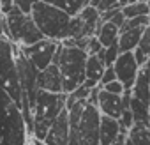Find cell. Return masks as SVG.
<instances>
[{
  "label": "cell",
  "mask_w": 150,
  "mask_h": 145,
  "mask_svg": "<svg viewBox=\"0 0 150 145\" xmlns=\"http://www.w3.org/2000/svg\"><path fill=\"white\" fill-rule=\"evenodd\" d=\"M99 28H101V14L90 4H87L78 16L71 18L69 39H90L97 36Z\"/></svg>",
  "instance_id": "cell-9"
},
{
  "label": "cell",
  "mask_w": 150,
  "mask_h": 145,
  "mask_svg": "<svg viewBox=\"0 0 150 145\" xmlns=\"http://www.w3.org/2000/svg\"><path fill=\"white\" fill-rule=\"evenodd\" d=\"M101 145H113L120 136V124L115 119L101 115Z\"/></svg>",
  "instance_id": "cell-16"
},
{
  "label": "cell",
  "mask_w": 150,
  "mask_h": 145,
  "mask_svg": "<svg viewBox=\"0 0 150 145\" xmlns=\"http://www.w3.org/2000/svg\"><path fill=\"white\" fill-rule=\"evenodd\" d=\"M87 51L80 48H67L58 46L53 64L58 67L62 76V92L71 94L78 90L85 83V65H87Z\"/></svg>",
  "instance_id": "cell-2"
},
{
  "label": "cell",
  "mask_w": 150,
  "mask_h": 145,
  "mask_svg": "<svg viewBox=\"0 0 150 145\" xmlns=\"http://www.w3.org/2000/svg\"><path fill=\"white\" fill-rule=\"evenodd\" d=\"M2 18H4V16H2V13H0V23H2Z\"/></svg>",
  "instance_id": "cell-33"
},
{
  "label": "cell",
  "mask_w": 150,
  "mask_h": 145,
  "mask_svg": "<svg viewBox=\"0 0 150 145\" xmlns=\"http://www.w3.org/2000/svg\"><path fill=\"white\" fill-rule=\"evenodd\" d=\"M113 69H115L117 80L124 85V89L132 90L136 76H138V71H139V65L136 62L134 53H120L117 62L113 64Z\"/></svg>",
  "instance_id": "cell-11"
},
{
  "label": "cell",
  "mask_w": 150,
  "mask_h": 145,
  "mask_svg": "<svg viewBox=\"0 0 150 145\" xmlns=\"http://www.w3.org/2000/svg\"><path fill=\"white\" fill-rule=\"evenodd\" d=\"M0 28L4 30V34L20 48H28L32 44H37L39 41L44 39L41 30L35 27L32 16H25L18 11V7L13 2L11 11L2 18Z\"/></svg>",
  "instance_id": "cell-7"
},
{
  "label": "cell",
  "mask_w": 150,
  "mask_h": 145,
  "mask_svg": "<svg viewBox=\"0 0 150 145\" xmlns=\"http://www.w3.org/2000/svg\"><path fill=\"white\" fill-rule=\"evenodd\" d=\"M131 96L136 97L138 101H141L143 104L150 106V60L139 67L134 87L131 90Z\"/></svg>",
  "instance_id": "cell-14"
},
{
  "label": "cell",
  "mask_w": 150,
  "mask_h": 145,
  "mask_svg": "<svg viewBox=\"0 0 150 145\" xmlns=\"http://www.w3.org/2000/svg\"><path fill=\"white\" fill-rule=\"evenodd\" d=\"M118 37H120V28H117L113 23H103L99 32H97V39L101 43L103 48H110L111 44L118 43Z\"/></svg>",
  "instance_id": "cell-21"
},
{
  "label": "cell",
  "mask_w": 150,
  "mask_h": 145,
  "mask_svg": "<svg viewBox=\"0 0 150 145\" xmlns=\"http://www.w3.org/2000/svg\"><path fill=\"white\" fill-rule=\"evenodd\" d=\"M14 6L18 7V11L25 16H32V7L34 2H28V0H14Z\"/></svg>",
  "instance_id": "cell-27"
},
{
  "label": "cell",
  "mask_w": 150,
  "mask_h": 145,
  "mask_svg": "<svg viewBox=\"0 0 150 145\" xmlns=\"http://www.w3.org/2000/svg\"><path fill=\"white\" fill-rule=\"evenodd\" d=\"M37 87H39V90H44V92L64 94L62 92V76L55 64H51L44 71L37 72Z\"/></svg>",
  "instance_id": "cell-13"
},
{
  "label": "cell",
  "mask_w": 150,
  "mask_h": 145,
  "mask_svg": "<svg viewBox=\"0 0 150 145\" xmlns=\"http://www.w3.org/2000/svg\"><path fill=\"white\" fill-rule=\"evenodd\" d=\"M101 50H103V46H101V43H99L97 36L90 37V41H88V44H87V48H85L87 55H88V57H94V55H97Z\"/></svg>",
  "instance_id": "cell-26"
},
{
  "label": "cell",
  "mask_w": 150,
  "mask_h": 145,
  "mask_svg": "<svg viewBox=\"0 0 150 145\" xmlns=\"http://www.w3.org/2000/svg\"><path fill=\"white\" fill-rule=\"evenodd\" d=\"M69 112V145H101V112L87 101H78Z\"/></svg>",
  "instance_id": "cell-1"
},
{
  "label": "cell",
  "mask_w": 150,
  "mask_h": 145,
  "mask_svg": "<svg viewBox=\"0 0 150 145\" xmlns=\"http://www.w3.org/2000/svg\"><path fill=\"white\" fill-rule=\"evenodd\" d=\"M50 4L55 6L57 9H60L62 13H65L67 16L74 18V16H78L83 7L88 4L87 0H50Z\"/></svg>",
  "instance_id": "cell-20"
},
{
  "label": "cell",
  "mask_w": 150,
  "mask_h": 145,
  "mask_svg": "<svg viewBox=\"0 0 150 145\" xmlns=\"http://www.w3.org/2000/svg\"><path fill=\"white\" fill-rule=\"evenodd\" d=\"M65 103H67V94H51L39 90L34 108V131H32V136L35 140L42 141L46 138L51 124L65 110Z\"/></svg>",
  "instance_id": "cell-6"
},
{
  "label": "cell",
  "mask_w": 150,
  "mask_h": 145,
  "mask_svg": "<svg viewBox=\"0 0 150 145\" xmlns=\"http://www.w3.org/2000/svg\"><path fill=\"white\" fill-rule=\"evenodd\" d=\"M134 57H136V62H138L139 67L145 65L150 60V25L143 30V36L139 39V44L134 50Z\"/></svg>",
  "instance_id": "cell-23"
},
{
  "label": "cell",
  "mask_w": 150,
  "mask_h": 145,
  "mask_svg": "<svg viewBox=\"0 0 150 145\" xmlns=\"http://www.w3.org/2000/svg\"><path fill=\"white\" fill-rule=\"evenodd\" d=\"M125 140H127V133H120V136L117 138V141L113 145H125Z\"/></svg>",
  "instance_id": "cell-31"
},
{
  "label": "cell",
  "mask_w": 150,
  "mask_h": 145,
  "mask_svg": "<svg viewBox=\"0 0 150 145\" xmlns=\"http://www.w3.org/2000/svg\"><path fill=\"white\" fill-rule=\"evenodd\" d=\"M16 69H18V80H20V90H21V115L27 126L28 134L34 131V108L39 94L37 87V69L30 64V60L25 57L20 46H16Z\"/></svg>",
  "instance_id": "cell-3"
},
{
  "label": "cell",
  "mask_w": 150,
  "mask_h": 145,
  "mask_svg": "<svg viewBox=\"0 0 150 145\" xmlns=\"http://www.w3.org/2000/svg\"><path fill=\"white\" fill-rule=\"evenodd\" d=\"M120 51H118V43L111 44L110 48H104V65L106 67H113V64L117 62Z\"/></svg>",
  "instance_id": "cell-25"
},
{
  "label": "cell",
  "mask_w": 150,
  "mask_h": 145,
  "mask_svg": "<svg viewBox=\"0 0 150 145\" xmlns=\"http://www.w3.org/2000/svg\"><path fill=\"white\" fill-rule=\"evenodd\" d=\"M129 108L132 113V122L134 126H150V106L143 104L136 97L131 96L129 99Z\"/></svg>",
  "instance_id": "cell-19"
},
{
  "label": "cell",
  "mask_w": 150,
  "mask_h": 145,
  "mask_svg": "<svg viewBox=\"0 0 150 145\" xmlns=\"http://www.w3.org/2000/svg\"><path fill=\"white\" fill-rule=\"evenodd\" d=\"M30 145H44L42 141H39V140H35V138H32V143Z\"/></svg>",
  "instance_id": "cell-32"
},
{
  "label": "cell",
  "mask_w": 150,
  "mask_h": 145,
  "mask_svg": "<svg viewBox=\"0 0 150 145\" xmlns=\"http://www.w3.org/2000/svg\"><path fill=\"white\" fill-rule=\"evenodd\" d=\"M148 20H150V14H148Z\"/></svg>",
  "instance_id": "cell-35"
},
{
  "label": "cell",
  "mask_w": 150,
  "mask_h": 145,
  "mask_svg": "<svg viewBox=\"0 0 150 145\" xmlns=\"http://www.w3.org/2000/svg\"><path fill=\"white\" fill-rule=\"evenodd\" d=\"M120 11H122V14H124L125 20L141 18V16H148L150 14L146 2H127V0H125V4H124V7Z\"/></svg>",
  "instance_id": "cell-24"
},
{
  "label": "cell",
  "mask_w": 150,
  "mask_h": 145,
  "mask_svg": "<svg viewBox=\"0 0 150 145\" xmlns=\"http://www.w3.org/2000/svg\"><path fill=\"white\" fill-rule=\"evenodd\" d=\"M97 108H99L101 115H106V117H110V119L120 120V117H122V110H124L122 96L108 94L106 90H103V89H101V92H99V103H97Z\"/></svg>",
  "instance_id": "cell-15"
},
{
  "label": "cell",
  "mask_w": 150,
  "mask_h": 145,
  "mask_svg": "<svg viewBox=\"0 0 150 145\" xmlns=\"http://www.w3.org/2000/svg\"><path fill=\"white\" fill-rule=\"evenodd\" d=\"M103 90H106L108 94H115V96H124V92H125V89H124V85L117 80V82H111V83H108L106 87H103Z\"/></svg>",
  "instance_id": "cell-28"
},
{
  "label": "cell",
  "mask_w": 150,
  "mask_h": 145,
  "mask_svg": "<svg viewBox=\"0 0 150 145\" xmlns=\"http://www.w3.org/2000/svg\"><path fill=\"white\" fill-rule=\"evenodd\" d=\"M42 143L44 145H69V112L67 108L51 124Z\"/></svg>",
  "instance_id": "cell-12"
},
{
  "label": "cell",
  "mask_w": 150,
  "mask_h": 145,
  "mask_svg": "<svg viewBox=\"0 0 150 145\" xmlns=\"http://www.w3.org/2000/svg\"><path fill=\"white\" fill-rule=\"evenodd\" d=\"M111 82H117V75H115V69L113 67H106V71H104V75H103V80H101V87H106L108 83H111Z\"/></svg>",
  "instance_id": "cell-29"
},
{
  "label": "cell",
  "mask_w": 150,
  "mask_h": 145,
  "mask_svg": "<svg viewBox=\"0 0 150 145\" xmlns=\"http://www.w3.org/2000/svg\"><path fill=\"white\" fill-rule=\"evenodd\" d=\"M146 4H148V11H150V2H146Z\"/></svg>",
  "instance_id": "cell-34"
},
{
  "label": "cell",
  "mask_w": 150,
  "mask_h": 145,
  "mask_svg": "<svg viewBox=\"0 0 150 145\" xmlns=\"http://www.w3.org/2000/svg\"><path fill=\"white\" fill-rule=\"evenodd\" d=\"M125 145H150V126H132L127 133Z\"/></svg>",
  "instance_id": "cell-22"
},
{
  "label": "cell",
  "mask_w": 150,
  "mask_h": 145,
  "mask_svg": "<svg viewBox=\"0 0 150 145\" xmlns=\"http://www.w3.org/2000/svg\"><path fill=\"white\" fill-rule=\"evenodd\" d=\"M32 20L44 36V39L55 43H64L65 39H69L71 16H67L50 2H34Z\"/></svg>",
  "instance_id": "cell-5"
},
{
  "label": "cell",
  "mask_w": 150,
  "mask_h": 145,
  "mask_svg": "<svg viewBox=\"0 0 150 145\" xmlns=\"http://www.w3.org/2000/svg\"><path fill=\"white\" fill-rule=\"evenodd\" d=\"M0 145H30L20 106L0 89Z\"/></svg>",
  "instance_id": "cell-4"
},
{
  "label": "cell",
  "mask_w": 150,
  "mask_h": 145,
  "mask_svg": "<svg viewBox=\"0 0 150 145\" xmlns=\"http://www.w3.org/2000/svg\"><path fill=\"white\" fill-rule=\"evenodd\" d=\"M58 46H60V43H55V41H50V39H42L37 44H32L28 48H21V51L25 53V57L30 60V64L37 71H44L46 67H50L53 64Z\"/></svg>",
  "instance_id": "cell-10"
},
{
  "label": "cell",
  "mask_w": 150,
  "mask_h": 145,
  "mask_svg": "<svg viewBox=\"0 0 150 145\" xmlns=\"http://www.w3.org/2000/svg\"><path fill=\"white\" fill-rule=\"evenodd\" d=\"M104 71H106V65H104V62L97 55L88 57L87 58V65H85V78H87L85 82H88L94 87H97L101 83V80H103Z\"/></svg>",
  "instance_id": "cell-17"
},
{
  "label": "cell",
  "mask_w": 150,
  "mask_h": 145,
  "mask_svg": "<svg viewBox=\"0 0 150 145\" xmlns=\"http://www.w3.org/2000/svg\"><path fill=\"white\" fill-rule=\"evenodd\" d=\"M110 23H113L117 28H122V25L125 23V18H124V14H122V11H117V14L110 20Z\"/></svg>",
  "instance_id": "cell-30"
},
{
  "label": "cell",
  "mask_w": 150,
  "mask_h": 145,
  "mask_svg": "<svg viewBox=\"0 0 150 145\" xmlns=\"http://www.w3.org/2000/svg\"><path fill=\"white\" fill-rule=\"evenodd\" d=\"M145 28H136L129 32H122L118 37V51L120 53H134V50L139 44V39L143 36Z\"/></svg>",
  "instance_id": "cell-18"
},
{
  "label": "cell",
  "mask_w": 150,
  "mask_h": 145,
  "mask_svg": "<svg viewBox=\"0 0 150 145\" xmlns=\"http://www.w3.org/2000/svg\"><path fill=\"white\" fill-rule=\"evenodd\" d=\"M0 89L18 106L21 104V90L16 69V44L0 28Z\"/></svg>",
  "instance_id": "cell-8"
}]
</instances>
